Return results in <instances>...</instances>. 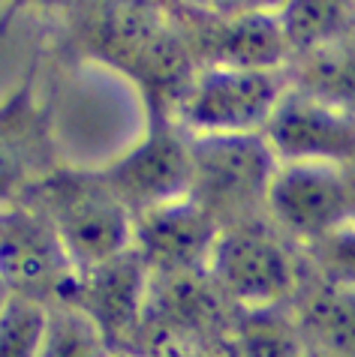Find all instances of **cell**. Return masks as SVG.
<instances>
[{"instance_id": "1", "label": "cell", "mask_w": 355, "mask_h": 357, "mask_svg": "<svg viewBox=\"0 0 355 357\" xmlns=\"http://www.w3.org/2000/svg\"><path fill=\"white\" fill-rule=\"evenodd\" d=\"M24 202L48 216L75 273L133 250L136 213L112 190L103 172L57 165L24 195Z\"/></svg>"}, {"instance_id": "2", "label": "cell", "mask_w": 355, "mask_h": 357, "mask_svg": "<svg viewBox=\"0 0 355 357\" xmlns=\"http://www.w3.org/2000/svg\"><path fill=\"white\" fill-rule=\"evenodd\" d=\"M208 280L235 312L292 306L307 259L268 220L220 228L208 261Z\"/></svg>"}, {"instance_id": "3", "label": "cell", "mask_w": 355, "mask_h": 357, "mask_svg": "<svg viewBox=\"0 0 355 357\" xmlns=\"http://www.w3.org/2000/svg\"><path fill=\"white\" fill-rule=\"evenodd\" d=\"M193 186L190 198L220 228L265 220L268 186L277 156L262 132L190 135Z\"/></svg>"}, {"instance_id": "4", "label": "cell", "mask_w": 355, "mask_h": 357, "mask_svg": "<svg viewBox=\"0 0 355 357\" xmlns=\"http://www.w3.org/2000/svg\"><path fill=\"white\" fill-rule=\"evenodd\" d=\"M286 91V69L199 66L169 117L190 135L262 132Z\"/></svg>"}, {"instance_id": "5", "label": "cell", "mask_w": 355, "mask_h": 357, "mask_svg": "<svg viewBox=\"0 0 355 357\" xmlns=\"http://www.w3.org/2000/svg\"><path fill=\"white\" fill-rule=\"evenodd\" d=\"M73 280L75 267L45 213L24 198L0 207V285L6 294L55 306Z\"/></svg>"}, {"instance_id": "6", "label": "cell", "mask_w": 355, "mask_h": 357, "mask_svg": "<svg viewBox=\"0 0 355 357\" xmlns=\"http://www.w3.org/2000/svg\"><path fill=\"white\" fill-rule=\"evenodd\" d=\"M103 177L124 198L133 213L190 198L193 186V147L169 114L154 112L147 132L124 156L103 168Z\"/></svg>"}, {"instance_id": "7", "label": "cell", "mask_w": 355, "mask_h": 357, "mask_svg": "<svg viewBox=\"0 0 355 357\" xmlns=\"http://www.w3.org/2000/svg\"><path fill=\"white\" fill-rule=\"evenodd\" d=\"M265 220L301 252L331 237L338 228L349 225L343 168L319 162H280L268 186Z\"/></svg>"}, {"instance_id": "8", "label": "cell", "mask_w": 355, "mask_h": 357, "mask_svg": "<svg viewBox=\"0 0 355 357\" xmlns=\"http://www.w3.org/2000/svg\"><path fill=\"white\" fill-rule=\"evenodd\" d=\"M151 271L133 250L117 259L75 273L70 291L61 303L85 312L108 340L115 354H139Z\"/></svg>"}, {"instance_id": "9", "label": "cell", "mask_w": 355, "mask_h": 357, "mask_svg": "<svg viewBox=\"0 0 355 357\" xmlns=\"http://www.w3.org/2000/svg\"><path fill=\"white\" fill-rule=\"evenodd\" d=\"M196 69L235 66V69H286L289 45L283 39L277 15H205L196 9H172Z\"/></svg>"}, {"instance_id": "10", "label": "cell", "mask_w": 355, "mask_h": 357, "mask_svg": "<svg viewBox=\"0 0 355 357\" xmlns=\"http://www.w3.org/2000/svg\"><path fill=\"white\" fill-rule=\"evenodd\" d=\"M262 135L277 162L347 165L355 160V114L292 84Z\"/></svg>"}, {"instance_id": "11", "label": "cell", "mask_w": 355, "mask_h": 357, "mask_svg": "<svg viewBox=\"0 0 355 357\" xmlns=\"http://www.w3.org/2000/svg\"><path fill=\"white\" fill-rule=\"evenodd\" d=\"M217 237L220 225L193 198H178L136 213L133 252L145 261L151 276L205 273Z\"/></svg>"}, {"instance_id": "12", "label": "cell", "mask_w": 355, "mask_h": 357, "mask_svg": "<svg viewBox=\"0 0 355 357\" xmlns=\"http://www.w3.org/2000/svg\"><path fill=\"white\" fill-rule=\"evenodd\" d=\"M289 310L307 351L322 357H355V285L325 280L307 267Z\"/></svg>"}, {"instance_id": "13", "label": "cell", "mask_w": 355, "mask_h": 357, "mask_svg": "<svg viewBox=\"0 0 355 357\" xmlns=\"http://www.w3.org/2000/svg\"><path fill=\"white\" fill-rule=\"evenodd\" d=\"M52 156L48 132H39L13 105L0 108V207L22 202L48 172H55Z\"/></svg>"}, {"instance_id": "14", "label": "cell", "mask_w": 355, "mask_h": 357, "mask_svg": "<svg viewBox=\"0 0 355 357\" xmlns=\"http://www.w3.org/2000/svg\"><path fill=\"white\" fill-rule=\"evenodd\" d=\"M307 345L289 306L235 312L217 357H304Z\"/></svg>"}, {"instance_id": "15", "label": "cell", "mask_w": 355, "mask_h": 357, "mask_svg": "<svg viewBox=\"0 0 355 357\" xmlns=\"http://www.w3.org/2000/svg\"><path fill=\"white\" fill-rule=\"evenodd\" d=\"M286 73L292 87L355 114V33L292 57Z\"/></svg>"}, {"instance_id": "16", "label": "cell", "mask_w": 355, "mask_h": 357, "mask_svg": "<svg viewBox=\"0 0 355 357\" xmlns=\"http://www.w3.org/2000/svg\"><path fill=\"white\" fill-rule=\"evenodd\" d=\"M274 15L289 61L355 33V0H283Z\"/></svg>"}, {"instance_id": "17", "label": "cell", "mask_w": 355, "mask_h": 357, "mask_svg": "<svg viewBox=\"0 0 355 357\" xmlns=\"http://www.w3.org/2000/svg\"><path fill=\"white\" fill-rule=\"evenodd\" d=\"M36 357H117L108 340L85 312L70 303L48 306V324Z\"/></svg>"}, {"instance_id": "18", "label": "cell", "mask_w": 355, "mask_h": 357, "mask_svg": "<svg viewBox=\"0 0 355 357\" xmlns=\"http://www.w3.org/2000/svg\"><path fill=\"white\" fill-rule=\"evenodd\" d=\"M48 324V306L9 297L0 312V357H36Z\"/></svg>"}, {"instance_id": "19", "label": "cell", "mask_w": 355, "mask_h": 357, "mask_svg": "<svg viewBox=\"0 0 355 357\" xmlns=\"http://www.w3.org/2000/svg\"><path fill=\"white\" fill-rule=\"evenodd\" d=\"M304 259L310 271L325 280L355 285V222L338 228L331 237L304 250Z\"/></svg>"}, {"instance_id": "20", "label": "cell", "mask_w": 355, "mask_h": 357, "mask_svg": "<svg viewBox=\"0 0 355 357\" xmlns=\"http://www.w3.org/2000/svg\"><path fill=\"white\" fill-rule=\"evenodd\" d=\"M175 3L205 15L232 18V15H271L280 9L283 0H175Z\"/></svg>"}, {"instance_id": "21", "label": "cell", "mask_w": 355, "mask_h": 357, "mask_svg": "<svg viewBox=\"0 0 355 357\" xmlns=\"http://www.w3.org/2000/svg\"><path fill=\"white\" fill-rule=\"evenodd\" d=\"M343 168V181H347V195H349V222H355V160H349Z\"/></svg>"}, {"instance_id": "22", "label": "cell", "mask_w": 355, "mask_h": 357, "mask_svg": "<svg viewBox=\"0 0 355 357\" xmlns=\"http://www.w3.org/2000/svg\"><path fill=\"white\" fill-rule=\"evenodd\" d=\"M6 301H9V294H6V289L0 285V312H3V306H6Z\"/></svg>"}, {"instance_id": "23", "label": "cell", "mask_w": 355, "mask_h": 357, "mask_svg": "<svg viewBox=\"0 0 355 357\" xmlns=\"http://www.w3.org/2000/svg\"><path fill=\"white\" fill-rule=\"evenodd\" d=\"M304 357H322V354H313V351H304Z\"/></svg>"}]
</instances>
